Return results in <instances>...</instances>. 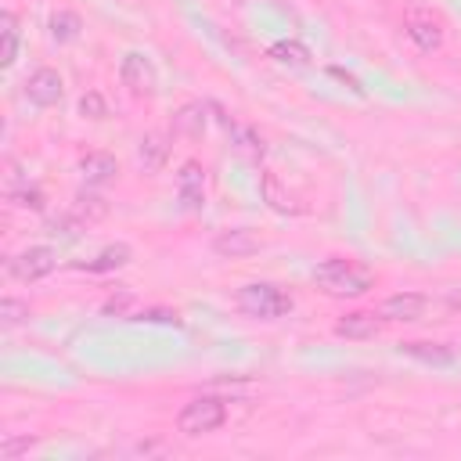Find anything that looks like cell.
<instances>
[{
    "label": "cell",
    "instance_id": "6da1fadb",
    "mask_svg": "<svg viewBox=\"0 0 461 461\" xmlns=\"http://www.w3.org/2000/svg\"><path fill=\"white\" fill-rule=\"evenodd\" d=\"M313 281L324 295H335V299H357L367 288H375V274L367 267L353 263V259H342V256H331V259L317 263Z\"/></svg>",
    "mask_w": 461,
    "mask_h": 461
},
{
    "label": "cell",
    "instance_id": "7a4b0ae2",
    "mask_svg": "<svg viewBox=\"0 0 461 461\" xmlns=\"http://www.w3.org/2000/svg\"><path fill=\"white\" fill-rule=\"evenodd\" d=\"M234 306H238L245 317H252V321H277V317H285V313L292 310V295L281 292V288L270 285V281H249V285L238 288Z\"/></svg>",
    "mask_w": 461,
    "mask_h": 461
},
{
    "label": "cell",
    "instance_id": "3957f363",
    "mask_svg": "<svg viewBox=\"0 0 461 461\" xmlns=\"http://www.w3.org/2000/svg\"><path fill=\"white\" fill-rule=\"evenodd\" d=\"M227 421V403L220 396H194L180 407L176 414V429L184 436H205V432H216L220 425Z\"/></svg>",
    "mask_w": 461,
    "mask_h": 461
},
{
    "label": "cell",
    "instance_id": "277c9868",
    "mask_svg": "<svg viewBox=\"0 0 461 461\" xmlns=\"http://www.w3.org/2000/svg\"><path fill=\"white\" fill-rule=\"evenodd\" d=\"M403 32L411 36V43H414L421 54L439 50V47H443V36H447L443 18L432 14V11H425V7H414V11L403 14Z\"/></svg>",
    "mask_w": 461,
    "mask_h": 461
},
{
    "label": "cell",
    "instance_id": "5b68a950",
    "mask_svg": "<svg viewBox=\"0 0 461 461\" xmlns=\"http://www.w3.org/2000/svg\"><path fill=\"white\" fill-rule=\"evenodd\" d=\"M119 79H122V86H126L133 97H151L155 86H158V72H155L151 58L140 54V50H130V54L122 58V65H119Z\"/></svg>",
    "mask_w": 461,
    "mask_h": 461
},
{
    "label": "cell",
    "instance_id": "8992f818",
    "mask_svg": "<svg viewBox=\"0 0 461 461\" xmlns=\"http://www.w3.org/2000/svg\"><path fill=\"white\" fill-rule=\"evenodd\" d=\"M425 310H429V299L421 292H396V295H385L375 313L389 324H411V321H421Z\"/></svg>",
    "mask_w": 461,
    "mask_h": 461
},
{
    "label": "cell",
    "instance_id": "52a82bcc",
    "mask_svg": "<svg viewBox=\"0 0 461 461\" xmlns=\"http://www.w3.org/2000/svg\"><path fill=\"white\" fill-rule=\"evenodd\" d=\"M58 267V252L50 245H29L11 259V274L18 281H40Z\"/></svg>",
    "mask_w": 461,
    "mask_h": 461
},
{
    "label": "cell",
    "instance_id": "ba28073f",
    "mask_svg": "<svg viewBox=\"0 0 461 461\" xmlns=\"http://www.w3.org/2000/svg\"><path fill=\"white\" fill-rule=\"evenodd\" d=\"M176 198L187 212H198L205 205V169L194 158H187L176 173Z\"/></svg>",
    "mask_w": 461,
    "mask_h": 461
},
{
    "label": "cell",
    "instance_id": "9c48e42d",
    "mask_svg": "<svg viewBox=\"0 0 461 461\" xmlns=\"http://www.w3.org/2000/svg\"><path fill=\"white\" fill-rule=\"evenodd\" d=\"M259 249H263V238H259L256 230H249V227L223 230V234H216V241H212V252L223 256V259H249V256H256Z\"/></svg>",
    "mask_w": 461,
    "mask_h": 461
},
{
    "label": "cell",
    "instance_id": "30bf717a",
    "mask_svg": "<svg viewBox=\"0 0 461 461\" xmlns=\"http://www.w3.org/2000/svg\"><path fill=\"white\" fill-rule=\"evenodd\" d=\"M61 94H65V79H61V72H54V68H36V72L25 79V97H29L32 104H40V108L58 104Z\"/></svg>",
    "mask_w": 461,
    "mask_h": 461
},
{
    "label": "cell",
    "instance_id": "8fae6325",
    "mask_svg": "<svg viewBox=\"0 0 461 461\" xmlns=\"http://www.w3.org/2000/svg\"><path fill=\"white\" fill-rule=\"evenodd\" d=\"M378 328H382V317L367 313V310H353V313H342L335 321L339 339H371V335H378Z\"/></svg>",
    "mask_w": 461,
    "mask_h": 461
},
{
    "label": "cell",
    "instance_id": "7c38bea8",
    "mask_svg": "<svg viewBox=\"0 0 461 461\" xmlns=\"http://www.w3.org/2000/svg\"><path fill=\"white\" fill-rule=\"evenodd\" d=\"M79 173H83V180H86L90 187H104V184H112V180L119 176V162H115L108 151H90V155L79 162Z\"/></svg>",
    "mask_w": 461,
    "mask_h": 461
},
{
    "label": "cell",
    "instance_id": "4fadbf2b",
    "mask_svg": "<svg viewBox=\"0 0 461 461\" xmlns=\"http://www.w3.org/2000/svg\"><path fill=\"white\" fill-rule=\"evenodd\" d=\"M166 158H169V140H166V133H144L140 137V144H137V162H140V169L144 173H158L162 166H166Z\"/></svg>",
    "mask_w": 461,
    "mask_h": 461
},
{
    "label": "cell",
    "instance_id": "5bb4252c",
    "mask_svg": "<svg viewBox=\"0 0 461 461\" xmlns=\"http://www.w3.org/2000/svg\"><path fill=\"white\" fill-rule=\"evenodd\" d=\"M133 259V249L126 245V241H115V245H104L94 259H86V263H76L79 270H86V274H108V270H119V267H126Z\"/></svg>",
    "mask_w": 461,
    "mask_h": 461
},
{
    "label": "cell",
    "instance_id": "9a60e30c",
    "mask_svg": "<svg viewBox=\"0 0 461 461\" xmlns=\"http://www.w3.org/2000/svg\"><path fill=\"white\" fill-rule=\"evenodd\" d=\"M407 357H414V360H421V364H450L454 360V349L450 346H443V342H403L400 346Z\"/></svg>",
    "mask_w": 461,
    "mask_h": 461
},
{
    "label": "cell",
    "instance_id": "2e32d148",
    "mask_svg": "<svg viewBox=\"0 0 461 461\" xmlns=\"http://www.w3.org/2000/svg\"><path fill=\"white\" fill-rule=\"evenodd\" d=\"M173 130L176 133H187V137H202L205 130V108L198 101H187L176 115H173Z\"/></svg>",
    "mask_w": 461,
    "mask_h": 461
},
{
    "label": "cell",
    "instance_id": "e0dca14e",
    "mask_svg": "<svg viewBox=\"0 0 461 461\" xmlns=\"http://www.w3.org/2000/svg\"><path fill=\"white\" fill-rule=\"evenodd\" d=\"M14 54H18V18L11 11L0 14V65H14Z\"/></svg>",
    "mask_w": 461,
    "mask_h": 461
},
{
    "label": "cell",
    "instance_id": "ac0fdd59",
    "mask_svg": "<svg viewBox=\"0 0 461 461\" xmlns=\"http://www.w3.org/2000/svg\"><path fill=\"white\" fill-rule=\"evenodd\" d=\"M223 126L230 130V137H234V144H238V151L241 155H249V158H263V137L252 130V126H238V122H230V119H223Z\"/></svg>",
    "mask_w": 461,
    "mask_h": 461
},
{
    "label": "cell",
    "instance_id": "d6986e66",
    "mask_svg": "<svg viewBox=\"0 0 461 461\" xmlns=\"http://www.w3.org/2000/svg\"><path fill=\"white\" fill-rule=\"evenodd\" d=\"M259 191H263V198H267V205H270L274 212H299V205L281 191V180H277L274 173H263V176H259Z\"/></svg>",
    "mask_w": 461,
    "mask_h": 461
},
{
    "label": "cell",
    "instance_id": "ffe728a7",
    "mask_svg": "<svg viewBox=\"0 0 461 461\" xmlns=\"http://www.w3.org/2000/svg\"><path fill=\"white\" fill-rule=\"evenodd\" d=\"M79 29H83V22H79L76 11H54V18H50V36H54L58 43L79 40Z\"/></svg>",
    "mask_w": 461,
    "mask_h": 461
},
{
    "label": "cell",
    "instance_id": "44dd1931",
    "mask_svg": "<svg viewBox=\"0 0 461 461\" xmlns=\"http://www.w3.org/2000/svg\"><path fill=\"white\" fill-rule=\"evenodd\" d=\"M72 212H76L83 223H94V220H101V216L108 212V202H104L101 194L79 191V194H76V205H72Z\"/></svg>",
    "mask_w": 461,
    "mask_h": 461
},
{
    "label": "cell",
    "instance_id": "7402d4cb",
    "mask_svg": "<svg viewBox=\"0 0 461 461\" xmlns=\"http://www.w3.org/2000/svg\"><path fill=\"white\" fill-rule=\"evenodd\" d=\"M270 58L281 61V65H310V50H306L303 43H295V40L274 43V47H270Z\"/></svg>",
    "mask_w": 461,
    "mask_h": 461
},
{
    "label": "cell",
    "instance_id": "603a6c76",
    "mask_svg": "<svg viewBox=\"0 0 461 461\" xmlns=\"http://www.w3.org/2000/svg\"><path fill=\"white\" fill-rule=\"evenodd\" d=\"M25 317H29V303H22V299H14V295H7V299L0 303V324H4V328L22 324Z\"/></svg>",
    "mask_w": 461,
    "mask_h": 461
},
{
    "label": "cell",
    "instance_id": "cb8c5ba5",
    "mask_svg": "<svg viewBox=\"0 0 461 461\" xmlns=\"http://www.w3.org/2000/svg\"><path fill=\"white\" fill-rule=\"evenodd\" d=\"M79 115H83V119H104V115H108L104 97H101L97 90H86V94L79 97Z\"/></svg>",
    "mask_w": 461,
    "mask_h": 461
},
{
    "label": "cell",
    "instance_id": "d4e9b609",
    "mask_svg": "<svg viewBox=\"0 0 461 461\" xmlns=\"http://www.w3.org/2000/svg\"><path fill=\"white\" fill-rule=\"evenodd\" d=\"M7 198L14 202V205H22V209H43V191L40 187H11L7 191Z\"/></svg>",
    "mask_w": 461,
    "mask_h": 461
},
{
    "label": "cell",
    "instance_id": "484cf974",
    "mask_svg": "<svg viewBox=\"0 0 461 461\" xmlns=\"http://www.w3.org/2000/svg\"><path fill=\"white\" fill-rule=\"evenodd\" d=\"M32 443H36V436H7V439L0 443V457H4V461H14V457L25 454Z\"/></svg>",
    "mask_w": 461,
    "mask_h": 461
},
{
    "label": "cell",
    "instance_id": "4316f807",
    "mask_svg": "<svg viewBox=\"0 0 461 461\" xmlns=\"http://www.w3.org/2000/svg\"><path fill=\"white\" fill-rule=\"evenodd\" d=\"M140 321H155V324H180V317L173 310H144Z\"/></svg>",
    "mask_w": 461,
    "mask_h": 461
},
{
    "label": "cell",
    "instance_id": "83f0119b",
    "mask_svg": "<svg viewBox=\"0 0 461 461\" xmlns=\"http://www.w3.org/2000/svg\"><path fill=\"white\" fill-rule=\"evenodd\" d=\"M126 306H130V292H119V295H112V299H108L101 310H104V313H122Z\"/></svg>",
    "mask_w": 461,
    "mask_h": 461
}]
</instances>
